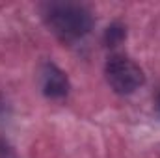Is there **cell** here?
<instances>
[{
    "label": "cell",
    "mask_w": 160,
    "mask_h": 158,
    "mask_svg": "<svg viewBox=\"0 0 160 158\" xmlns=\"http://www.w3.org/2000/svg\"><path fill=\"white\" fill-rule=\"evenodd\" d=\"M41 15L48 30L63 43H75L86 37L93 28L91 11L75 2H48L41 6Z\"/></svg>",
    "instance_id": "1"
},
{
    "label": "cell",
    "mask_w": 160,
    "mask_h": 158,
    "mask_svg": "<svg viewBox=\"0 0 160 158\" xmlns=\"http://www.w3.org/2000/svg\"><path fill=\"white\" fill-rule=\"evenodd\" d=\"M69 89H71V84L67 75L56 65V63H43L41 67V91L47 99H52V101H60V99H65L69 95Z\"/></svg>",
    "instance_id": "3"
},
{
    "label": "cell",
    "mask_w": 160,
    "mask_h": 158,
    "mask_svg": "<svg viewBox=\"0 0 160 158\" xmlns=\"http://www.w3.org/2000/svg\"><path fill=\"white\" fill-rule=\"evenodd\" d=\"M123 39H125V28H123V26L112 24V26L106 28V32H104V43H106L108 47H116V45H119Z\"/></svg>",
    "instance_id": "4"
},
{
    "label": "cell",
    "mask_w": 160,
    "mask_h": 158,
    "mask_svg": "<svg viewBox=\"0 0 160 158\" xmlns=\"http://www.w3.org/2000/svg\"><path fill=\"white\" fill-rule=\"evenodd\" d=\"M155 106H157V116L160 117V93H158V97H157V104Z\"/></svg>",
    "instance_id": "5"
},
{
    "label": "cell",
    "mask_w": 160,
    "mask_h": 158,
    "mask_svg": "<svg viewBox=\"0 0 160 158\" xmlns=\"http://www.w3.org/2000/svg\"><path fill=\"white\" fill-rule=\"evenodd\" d=\"M104 75L106 82L118 95H130L145 82L142 67L125 54H114L106 60Z\"/></svg>",
    "instance_id": "2"
}]
</instances>
